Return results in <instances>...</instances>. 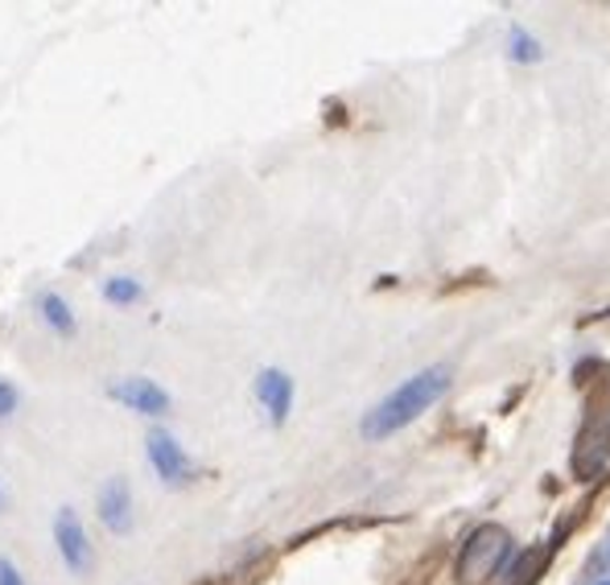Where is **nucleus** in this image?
Returning <instances> with one entry per match:
<instances>
[{"label":"nucleus","instance_id":"nucleus-1","mask_svg":"<svg viewBox=\"0 0 610 585\" xmlns=\"http://www.w3.org/2000/svg\"><path fill=\"white\" fill-rule=\"evenodd\" d=\"M449 388V367L446 363H433L425 372L409 375L400 388H392L384 400H379L367 417H363V437L367 442H384V437H392L400 433L404 425H413L421 412H430Z\"/></svg>","mask_w":610,"mask_h":585},{"label":"nucleus","instance_id":"nucleus-2","mask_svg":"<svg viewBox=\"0 0 610 585\" xmlns=\"http://www.w3.org/2000/svg\"><path fill=\"white\" fill-rule=\"evenodd\" d=\"M507 557H512V533L500 528V524H483V528H474V533L467 536L454 573H458V582L462 585H479V582H486L491 573H500Z\"/></svg>","mask_w":610,"mask_h":585},{"label":"nucleus","instance_id":"nucleus-3","mask_svg":"<svg viewBox=\"0 0 610 585\" xmlns=\"http://www.w3.org/2000/svg\"><path fill=\"white\" fill-rule=\"evenodd\" d=\"M144 454L153 461V470H157V479L169 482V487H178V482L195 479V461L186 458V449H181L165 429H149V437H144Z\"/></svg>","mask_w":610,"mask_h":585},{"label":"nucleus","instance_id":"nucleus-4","mask_svg":"<svg viewBox=\"0 0 610 585\" xmlns=\"http://www.w3.org/2000/svg\"><path fill=\"white\" fill-rule=\"evenodd\" d=\"M55 545H58V557L67 561L71 573H87L91 561H95V552H91V540L83 533V519L74 515V507H58L55 515Z\"/></svg>","mask_w":610,"mask_h":585},{"label":"nucleus","instance_id":"nucleus-5","mask_svg":"<svg viewBox=\"0 0 610 585\" xmlns=\"http://www.w3.org/2000/svg\"><path fill=\"white\" fill-rule=\"evenodd\" d=\"M112 400H120L125 408L132 412H144V417H162L169 412V391L162 384H153V379H144V375H128V379H116L108 388Z\"/></svg>","mask_w":610,"mask_h":585},{"label":"nucleus","instance_id":"nucleus-6","mask_svg":"<svg viewBox=\"0 0 610 585\" xmlns=\"http://www.w3.org/2000/svg\"><path fill=\"white\" fill-rule=\"evenodd\" d=\"M256 400L265 405L272 425H285L289 408H293V379L281 367H265V372L256 375Z\"/></svg>","mask_w":610,"mask_h":585},{"label":"nucleus","instance_id":"nucleus-7","mask_svg":"<svg viewBox=\"0 0 610 585\" xmlns=\"http://www.w3.org/2000/svg\"><path fill=\"white\" fill-rule=\"evenodd\" d=\"M99 519L116 536H125L132 528V491H128V482L120 475L99 487Z\"/></svg>","mask_w":610,"mask_h":585},{"label":"nucleus","instance_id":"nucleus-8","mask_svg":"<svg viewBox=\"0 0 610 585\" xmlns=\"http://www.w3.org/2000/svg\"><path fill=\"white\" fill-rule=\"evenodd\" d=\"M37 314H42V321L55 330V335L62 338H71L74 335V314H71V305L62 302L58 293H42L37 297Z\"/></svg>","mask_w":610,"mask_h":585},{"label":"nucleus","instance_id":"nucleus-9","mask_svg":"<svg viewBox=\"0 0 610 585\" xmlns=\"http://www.w3.org/2000/svg\"><path fill=\"white\" fill-rule=\"evenodd\" d=\"M104 297L112 305H132L141 302V284L132 281V277H112V281H104Z\"/></svg>","mask_w":610,"mask_h":585},{"label":"nucleus","instance_id":"nucleus-10","mask_svg":"<svg viewBox=\"0 0 610 585\" xmlns=\"http://www.w3.org/2000/svg\"><path fill=\"white\" fill-rule=\"evenodd\" d=\"M507 50H512V58L516 62H537L540 54V42L532 34H524V30H512V37H507Z\"/></svg>","mask_w":610,"mask_h":585},{"label":"nucleus","instance_id":"nucleus-11","mask_svg":"<svg viewBox=\"0 0 610 585\" xmlns=\"http://www.w3.org/2000/svg\"><path fill=\"white\" fill-rule=\"evenodd\" d=\"M17 388H13V384H9V379H0V417H13V412H17Z\"/></svg>","mask_w":610,"mask_h":585},{"label":"nucleus","instance_id":"nucleus-12","mask_svg":"<svg viewBox=\"0 0 610 585\" xmlns=\"http://www.w3.org/2000/svg\"><path fill=\"white\" fill-rule=\"evenodd\" d=\"M0 585H30L21 577V569L9 561V557H0Z\"/></svg>","mask_w":610,"mask_h":585},{"label":"nucleus","instance_id":"nucleus-13","mask_svg":"<svg viewBox=\"0 0 610 585\" xmlns=\"http://www.w3.org/2000/svg\"><path fill=\"white\" fill-rule=\"evenodd\" d=\"M4 503H9V499H4V491H0V512H4Z\"/></svg>","mask_w":610,"mask_h":585},{"label":"nucleus","instance_id":"nucleus-14","mask_svg":"<svg viewBox=\"0 0 610 585\" xmlns=\"http://www.w3.org/2000/svg\"><path fill=\"white\" fill-rule=\"evenodd\" d=\"M598 585H610V582H598Z\"/></svg>","mask_w":610,"mask_h":585}]
</instances>
